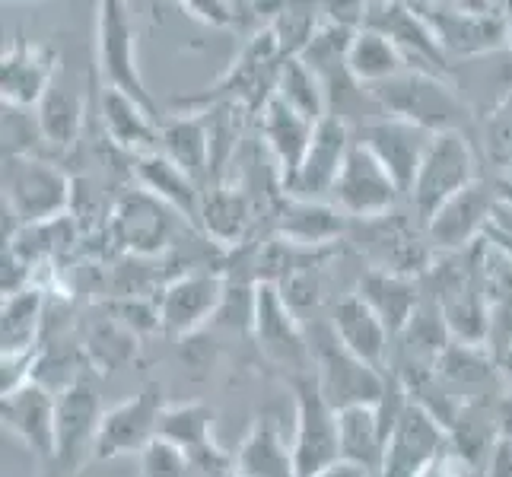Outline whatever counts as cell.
I'll list each match as a JSON object with an SVG mask.
<instances>
[{
    "label": "cell",
    "mask_w": 512,
    "mask_h": 477,
    "mask_svg": "<svg viewBox=\"0 0 512 477\" xmlns=\"http://www.w3.org/2000/svg\"><path fill=\"white\" fill-rule=\"evenodd\" d=\"M366 93L373 96L382 115L408 121V125L430 134L462 131L471 112L446 77L423 74V70H404L395 80H385Z\"/></svg>",
    "instance_id": "obj_1"
},
{
    "label": "cell",
    "mask_w": 512,
    "mask_h": 477,
    "mask_svg": "<svg viewBox=\"0 0 512 477\" xmlns=\"http://www.w3.org/2000/svg\"><path fill=\"white\" fill-rule=\"evenodd\" d=\"M446 58H490L509 48L512 4H414Z\"/></svg>",
    "instance_id": "obj_2"
},
{
    "label": "cell",
    "mask_w": 512,
    "mask_h": 477,
    "mask_svg": "<svg viewBox=\"0 0 512 477\" xmlns=\"http://www.w3.org/2000/svg\"><path fill=\"white\" fill-rule=\"evenodd\" d=\"M296 401L293 430V465L296 477H319L341 462V427L338 408L322 395L312 373H296L287 379Z\"/></svg>",
    "instance_id": "obj_3"
},
{
    "label": "cell",
    "mask_w": 512,
    "mask_h": 477,
    "mask_svg": "<svg viewBox=\"0 0 512 477\" xmlns=\"http://www.w3.org/2000/svg\"><path fill=\"white\" fill-rule=\"evenodd\" d=\"M74 204V182L35 156H4V210L20 226L67 217Z\"/></svg>",
    "instance_id": "obj_4"
},
{
    "label": "cell",
    "mask_w": 512,
    "mask_h": 477,
    "mask_svg": "<svg viewBox=\"0 0 512 477\" xmlns=\"http://www.w3.org/2000/svg\"><path fill=\"white\" fill-rule=\"evenodd\" d=\"M309 353H312V376L319 382L322 395L338 411L353 408V404H379L385 395L388 376L379 369L366 366L360 357L338 341L331 325H315L309 334Z\"/></svg>",
    "instance_id": "obj_5"
},
{
    "label": "cell",
    "mask_w": 512,
    "mask_h": 477,
    "mask_svg": "<svg viewBox=\"0 0 512 477\" xmlns=\"http://www.w3.org/2000/svg\"><path fill=\"white\" fill-rule=\"evenodd\" d=\"M131 7L121 0H102L99 20H96V67L105 90H115L121 96L144 105L150 115L160 118V109L147 90L144 77L137 67V29L131 20Z\"/></svg>",
    "instance_id": "obj_6"
},
{
    "label": "cell",
    "mask_w": 512,
    "mask_h": 477,
    "mask_svg": "<svg viewBox=\"0 0 512 477\" xmlns=\"http://www.w3.org/2000/svg\"><path fill=\"white\" fill-rule=\"evenodd\" d=\"M474 153L471 144L462 131H446V134H433L430 150L423 156L420 172L411 188V207L420 217L423 229L436 217V210L446 201H452L458 191H465L474 185Z\"/></svg>",
    "instance_id": "obj_7"
},
{
    "label": "cell",
    "mask_w": 512,
    "mask_h": 477,
    "mask_svg": "<svg viewBox=\"0 0 512 477\" xmlns=\"http://www.w3.org/2000/svg\"><path fill=\"white\" fill-rule=\"evenodd\" d=\"M166 408L169 404L163 398V388L156 382L144 385L137 395L109 408L99 423L93 458L96 462H112V458H121V455H134V452L140 455L156 436H160V420Z\"/></svg>",
    "instance_id": "obj_8"
},
{
    "label": "cell",
    "mask_w": 512,
    "mask_h": 477,
    "mask_svg": "<svg viewBox=\"0 0 512 477\" xmlns=\"http://www.w3.org/2000/svg\"><path fill=\"white\" fill-rule=\"evenodd\" d=\"M102 414L105 411L96 382L90 376H77L58 395V452L42 477L74 474L83 465L86 452L93 455Z\"/></svg>",
    "instance_id": "obj_9"
},
{
    "label": "cell",
    "mask_w": 512,
    "mask_h": 477,
    "mask_svg": "<svg viewBox=\"0 0 512 477\" xmlns=\"http://www.w3.org/2000/svg\"><path fill=\"white\" fill-rule=\"evenodd\" d=\"M398 194L401 188L376 159V153L353 140V147L344 159V169L338 175V185L331 191L334 207H338L344 217L379 220L395 207Z\"/></svg>",
    "instance_id": "obj_10"
},
{
    "label": "cell",
    "mask_w": 512,
    "mask_h": 477,
    "mask_svg": "<svg viewBox=\"0 0 512 477\" xmlns=\"http://www.w3.org/2000/svg\"><path fill=\"white\" fill-rule=\"evenodd\" d=\"M255 341L264 350V357L290 366V376L312 373V353H309V334L299 328L296 312L287 306L284 293L277 284L255 287V318H252Z\"/></svg>",
    "instance_id": "obj_11"
},
{
    "label": "cell",
    "mask_w": 512,
    "mask_h": 477,
    "mask_svg": "<svg viewBox=\"0 0 512 477\" xmlns=\"http://www.w3.org/2000/svg\"><path fill=\"white\" fill-rule=\"evenodd\" d=\"M363 29H376L388 35V39L398 45V51L411 70H423V74L449 80L452 61L446 58L443 45H439L433 29L417 13L414 4H366Z\"/></svg>",
    "instance_id": "obj_12"
},
{
    "label": "cell",
    "mask_w": 512,
    "mask_h": 477,
    "mask_svg": "<svg viewBox=\"0 0 512 477\" xmlns=\"http://www.w3.org/2000/svg\"><path fill=\"white\" fill-rule=\"evenodd\" d=\"M0 420H4V430L20 436L29 446V452L39 458L45 468L55 462V452H58V398L51 395L39 379H32L23 388L4 395V401H0Z\"/></svg>",
    "instance_id": "obj_13"
},
{
    "label": "cell",
    "mask_w": 512,
    "mask_h": 477,
    "mask_svg": "<svg viewBox=\"0 0 512 477\" xmlns=\"http://www.w3.org/2000/svg\"><path fill=\"white\" fill-rule=\"evenodd\" d=\"M226 299V280L210 271H191L169 280L156 306H160V325L175 338H191L207 318H217Z\"/></svg>",
    "instance_id": "obj_14"
},
{
    "label": "cell",
    "mask_w": 512,
    "mask_h": 477,
    "mask_svg": "<svg viewBox=\"0 0 512 477\" xmlns=\"http://www.w3.org/2000/svg\"><path fill=\"white\" fill-rule=\"evenodd\" d=\"M493 204H497V191L493 185H484L481 179L458 191L452 201H446L436 210V217L427 223V236L439 252L462 255L484 242V233L493 217Z\"/></svg>",
    "instance_id": "obj_15"
},
{
    "label": "cell",
    "mask_w": 512,
    "mask_h": 477,
    "mask_svg": "<svg viewBox=\"0 0 512 477\" xmlns=\"http://www.w3.org/2000/svg\"><path fill=\"white\" fill-rule=\"evenodd\" d=\"M58 55L45 42H29L26 35H16L10 48L0 58V93L4 105L13 109H39V102L48 96L55 83Z\"/></svg>",
    "instance_id": "obj_16"
},
{
    "label": "cell",
    "mask_w": 512,
    "mask_h": 477,
    "mask_svg": "<svg viewBox=\"0 0 512 477\" xmlns=\"http://www.w3.org/2000/svg\"><path fill=\"white\" fill-rule=\"evenodd\" d=\"M353 147L350 140V128L347 121L328 115L325 121L315 125L309 153L303 159V166L293 175V182L284 188L287 198H299V201H322L325 194L334 191L338 185V175L344 169V159Z\"/></svg>",
    "instance_id": "obj_17"
},
{
    "label": "cell",
    "mask_w": 512,
    "mask_h": 477,
    "mask_svg": "<svg viewBox=\"0 0 512 477\" xmlns=\"http://www.w3.org/2000/svg\"><path fill=\"white\" fill-rule=\"evenodd\" d=\"M430 140H433L430 131L414 128V125H408V121L382 115L379 121H366V125L360 128L357 144H363L376 153V159L388 169V175L395 179L401 194H411L423 156H427V150H430Z\"/></svg>",
    "instance_id": "obj_18"
},
{
    "label": "cell",
    "mask_w": 512,
    "mask_h": 477,
    "mask_svg": "<svg viewBox=\"0 0 512 477\" xmlns=\"http://www.w3.org/2000/svg\"><path fill=\"white\" fill-rule=\"evenodd\" d=\"M175 220H179V214L172 207L156 201L147 191H137L118 201L112 214V236L121 249L134 255H153L166 242H172Z\"/></svg>",
    "instance_id": "obj_19"
},
{
    "label": "cell",
    "mask_w": 512,
    "mask_h": 477,
    "mask_svg": "<svg viewBox=\"0 0 512 477\" xmlns=\"http://www.w3.org/2000/svg\"><path fill=\"white\" fill-rule=\"evenodd\" d=\"M134 175L140 182V191H147V194H153L156 201H163L166 207H172L182 220H188L194 226L201 223L204 191L185 169L175 166L169 156H163V153L134 156Z\"/></svg>",
    "instance_id": "obj_20"
},
{
    "label": "cell",
    "mask_w": 512,
    "mask_h": 477,
    "mask_svg": "<svg viewBox=\"0 0 512 477\" xmlns=\"http://www.w3.org/2000/svg\"><path fill=\"white\" fill-rule=\"evenodd\" d=\"M261 134L268 140V150L277 159L280 169V185H290L293 175L303 166V159L309 153L315 125L306 121L303 115H296L290 105H284L277 96H271L261 109Z\"/></svg>",
    "instance_id": "obj_21"
},
{
    "label": "cell",
    "mask_w": 512,
    "mask_h": 477,
    "mask_svg": "<svg viewBox=\"0 0 512 477\" xmlns=\"http://www.w3.org/2000/svg\"><path fill=\"white\" fill-rule=\"evenodd\" d=\"M331 328L338 334V341L360 357L366 366L373 369H385V350H388V328L382 325V318L369 309L357 293L344 296L338 306L331 312Z\"/></svg>",
    "instance_id": "obj_22"
},
{
    "label": "cell",
    "mask_w": 512,
    "mask_h": 477,
    "mask_svg": "<svg viewBox=\"0 0 512 477\" xmlns=\"http://www.w3.org/2000/svg\"><path fill=\"white\" fill-rule=\"evenodd\" d=\"M236 477H296L293 443L284 439L277 417H258L236 452Z\"/></svg>",
    "instance_id": "obj_23"
},
{
    "label": "cell",
    "mask_w": 512,
    "mask_h": 477,
    "mask_svg": "<svg viewBox=\"0 0 512 477\" xmlns=\"http://www.w3.org/2000/svg\"><path fill=\"white\" fill-rule=\"evenodd\" d=\"M338 427H341V462L357 465L373 477H382L388 439L382 433L376 404H353V408L338 411Z\"/></svg>",
    "instance_id": "obj_24"
},
{
    "label": "cell",
    "mask_w": 512,
    "mask_h": 477,
    "mask_svg": "<svg viewBox=\"0 0 512 477\" xmlns=\"http://www.w3.org/2000/svg\"><path fill=\"white\" fill-rule=\"evenodd\" d=\"M357 296L382 318L388 334H401L411 325L414 312L420 309V293L414 280L404 274L382 271V268H373L360 277Z\"/></svg>",
    "instance_id": "obj_25"
},
{
    "label": "cell",
    "mask_w": 512,
    "mask_h": 477,
    "mask_svg": "<svg viewBox=\"0 0 512 477\" xmlns=\"http://www.w3.org/2000/svg\"><path fill=\"white\" fill-rule=\"evenodd\" d=\"M102 121H105V131H109V137L121 150H128L134 156L160 153V137H163L160 118L150 115L144 105H137L134 99L121 96L115 90H102Z\"/></svg>",
    "instance_id": "obj_26"
},
{
    "label": "cell",
    "mask_w": 512,
    "mask_h": 477,
    "mask_svg": "<svg viewBox=\"0 0 512 477\" xmlns=\"http://www.w3.org/2000/svg\"><path fill=\"white\" fill-rule=\"evenodd\" d=\"M277 233L287 245L319 249V245H328L344 233V214L325 201L287 198V207L280 210V220H277Z\"/></svg>",
    "instance_id": "obj_27"
},
{
    "label": "cell",
    "mask_w": 512,
    "mask_h": 477,
    "mask_svg": "<svg viewBox=\"0 0 512 477\" xmlns=\"http://www.w3.org/2000/svg\"><path fill=\"white\" fill-rule=\"evenodd\" d=\"M160 153L185 169L194 182H204L210 172V121L204 112H188L163 125Z\"/></svg>",
    "instance_id": "obj_28"
},
{
    "label": "cell",
    "mask_w": 512,
    "mask_h": 477,
    "mask_svg": "<svg viewBox=\"0 0 512 477\" xmlns=\"http://www.w3.org/2000/svg\"><path fill=\"white\" fill-rule=\"evenodd\" d=\"M404 70H411V67L388 35L376 29H360L353 35L350 51H347V74L353 77V83H360L363 90H373V86L385 80H395Z\"/></svg>",
    "instance_id": "obj_29"
},
{
    "label": "cell",
    "mask_w": 512,
    "mask_h": 477,
    "mask_svg": "<svg viewBox=\"0 0 512 477\" xmlns=\"http://www.w3.org/2000/svg\"><path fill=\"white\" fill-rule=\"evenodd\" d=\"M252 223V204L249 194L214 182V188L204 191L201 201V229L207 233V239H214L217 245H239V239L249 233Z\"/></svg>",
    "instance_id": "obj_30"
},
{
    "label": "cell",
    "mask_w": 512,
    "mask_h": 477,
    "mask_svg": "<svg viewBox=\"0 0 512 477\" xmlns=\"http://www.w3.org/2000/svg\"><path fill=\"white\" fill-rule=\"evenodd\" d=\"M274 96L284 105H290L296 115L312 121V125H319V121H325L331 115L328 86L303 58H290V61L280 64Z\"/></svg>",
    "instance_id": "obj_31"
},
{
    "label": "cell",
    "mask_w": 512,
    "mask_h": 477,
    "mask_svg": "<svg viewBox=\"0 0 512 477\" xmlns=\"http://www.w3.org/2000/svg\"><path fill=\"white\" fill-rule=\"evenodd\" d=\"M42 312H45L42 287H29L4 299V309H0V344H4V357H23V353L39 350Z\"/></svg>",
    "instance_id": "obj_32"
},
{
    "label": "cell",
    "mask_w": 512,
    "mask_h": 477,
    "mask_svg": "<svg viewBox=\"0 0 512 477\" xmlns=\"http://www.w3.org/2000/svg\"><path fill=\"white\" fill-rule=\"evenodd\" d=\"M83 112H86V105H83V96L77 90L51 83L48 96L39 102V109H35L45 144L58 147V150L74 144V140L80 137V128H83Z\"/></svg>",
    "instance_id": "obj_33"
},
{
    "label": "cell",
    "mask_w": 512,
    "mask_h": 477,
    "mask_svg": "<svg viewBox=\"0 0 512 477\" xmlns=\"http://www.w3.org/2000/svg\"><path fill=\"white\" fill-rule=\"evenodd\" d=\"M268 26H271L274 39H277L280 58H284V61L299 58L309 48V42L315 39L319 26H322V7L280 4V10L274 13V20Z\"/></svg>",
    "instance_id": "obj_34"
},
{
    "label": "cell",
    "mask_w": 512,
    "mask_h": 477,
    "mask_svg": "<svg viewBox=\"0 0 512 477\" xmlns=\"http://www.w3.org/2000/svg\"><path fill=\"white\" fill-rule=\"evenodd\" d=\"M497 360L484 344H458L452 341L449 350L436 363V376H443L446 382L455 385H481L493 376Z\"/></svg>",
    "instance_id": "obj_35"
},
{
    "label": "cell",
    "mask_w": 512,
    "mask_h": 477,
    "mask_svg": "<svg viewBox=\"0 0 512 477\" xmlns=\"http://www.w3.org/2000/svg\"><path fill=\"white\" fill-rule=\"evenodd\" d=\"M86 353H90V360L102 373H112L115 366L128 363L137 353V334L128 331L118 318H102L86 334Z\"/></svg>",
    "instance_id": "obj_36"
},
{
    "label": "cell",
    "mask_w": 512,
    "mask_h": 477,
    "mask_svg": "<svg viewBox=\"0 0 512 477\" xmlns=\"http://www.w3.org/2000/svg\"><path fill=\"white\" fill-rule=\"evenodd\" d=\"M140 477H194V468L179 446L169 443L163 436H156L153 443L140 452Z\"/></svg>",
    "instance_id": "obj_37"
},
{
    "label": "cell",
    "mask_w": 512,
    "mask_h": 477,
    "mask_svg": "<svg viewBox=\"0 0 512 477\" xmlns=\"http://www.w3.org/2000/svg\"><path fill=\"white\" fill-rule=\"evenodd\" d=\"M182 10H188L194 20H201V23L214 26V29H233V26L242 23V16H252V13H242L249 7L220 4V0H188V4H182Z\"/></svg>",
    "instance_id": "obj_38"
},
{
    "label": "cell",
    "mask_w": 512,
    "mask_h": 477,
    "mask_svg": "<svg viewBox=\"0 0 512 477\" xmlns=\"http://www.w3.org/2000/svg\"><path fill=\"white\" fill-rule=\"evenodd\" d=\"M465 474H468V465L452 449H446L436 458H430V462L423 465L414 477H465Z\"/></svg>",
    "instance_id": "obj_39"
},
{
    "label": "cell",
    "mask_w": 512,
    "mask_h": 477,
    "mask_svg": "<svg viewBox=\"0 0 512 477\" xmlns=\"http://www.w3.org/2000/svg\"><path fill=\"white\" fill-rule=\"evenodd\" d=\"M493 423H497L500 443H512V395H503L493 408Z\"/></svg>",
    "instance_id": "obj_40"
},
{
    "label": "cell",
    "mask_w": 512,
    "mask_h": 477,
    "mask_svg": "<svg viewBox=\"0 0 512 477\" xmlns=\"http://www.w3.org/2000/svg\"><path fill=\"white\" fill-rule=\"evenodd\" d=\"M319 477H373V474H366V471H363V468H357V465L338 462V465H334V468L322 471Z\"/></svg>",
    "instance_id": "obj_41"
},
{
    "label": "cell",
    "mask_w": 512,
    "mask_h": 477,
    "mask_svg": "<svg viewBox=\"0 0 512 477\" xmlns=\"http://www.w3.org/2000/svg\"><path fill=\"white\" fill-rule=\"evenodd\" d=\"M493 191H497V201L512 207V179H506V175H503V179L493 182Z\"/></svg>",
    "instance_id": "obj_42"
},
{
    "label": "cell",
    "mask_w": 512,
    "mask_h": 477,
    "mask_svg": "<svg viewBox=\"0 0 512 477\" xmlns=\"http://www.w3.org/2000/svg\"><path fill=\"white\" fill-rule=\"evenodd\" d=\"M500 369H503V373H506V376H512V357H506V360L500 363Z\"/></svg>",
    "instance_id": "obj_43"
},
{
    "label": "cell",
    "mask_w": 512,
    "mask_h": 477,
    "mask_svg": "<svg viewBox=\"0 0 512 477\" xmlns=\"http://www.w3.org/2000/svg\"><path fill=\"white\" fill-rule=\"evenodd\" d=\"M506 179H512V163L506 166Z\"/></svg>",
    "instance_id": "obj_44"
}]
</instances>
